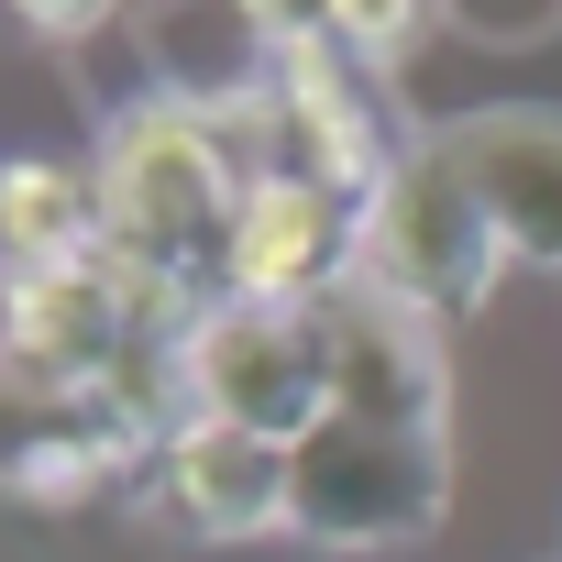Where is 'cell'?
Returning a JSON list of instances; mask_svg holds the SVG:
<instances>
[{"mask_svg":"<svg viewBox=\"0 0 562 562\" xmlns=\"http://www.w3.org/2000/svg\"><path fill=\"white\" fill-rule=\"evenodd\" d=\"M408 144H419V133L386 111V78L353 67L342 45L276 56V166H299V177H321V188H342V199H375Z\"/></svg>","mask_w":562,"mask_h":562,"instance_id":"cell-8","label":"cell"},{"mask_svg":"<svg viewBox=\"0 0 562 562\" xmlns=\"http://www.w3.org/2000/svg\"><path fill=\"white\" fill-rule=\"evenodd\" d=\"M441 507H452V430L321 408V430L288 441V529H310L321 551H397V540H430Z\"/></svg>","mask_w":562,"mask_h":562,"instance_id":"cell-2","label":"cell"},{"mask_svg":"<svg viewBox=\"0 0 562 562\" xmlns=\"http://www.w3.org/2000/svg\"><path fill=\"white\" fill-rule=\"evenodd\" d=\"M232 12L276 45V56H310V45H331V0H232Z\"/></svg>","mask_w":562,"mask_h":562,"instance_id":"cell-14","label":"cell"},{"mask_svg":"<svg viewBox=\"0 0 562 562\" xmlns=\"http://www.w3.org/2000/svg\"><path fill=\"white\" fill-rule=\"evenodd\" d=\"M321 375H331V408L353 419H408V430H452V364H441V321H419L408 299H386L375 276L331 288L321 310Z\"/></svg>","mask_w":562,"mask_h":562,"instance_id":"cell-7","label":"cell"},{"mask_svg":"<svg viewBox=\"0 0 562 562\" xmlns=\"http://www.w3.org/2000/svg\"><path fill=\"white\" fill-rule=\"evenodd\" d=\"M144 452H166L155 419H133L111 397H67L0 353V496L12 507H89L122 474H144Z\"/></svg>","mask_w":562,"mask_h":562,"instance_id":"cell-4","label":"cell"},{"mask_svg":"<svg viewBox=\"0 0 562 562\" xmlns=\"http://www.w3.org/2000/svg\"><path fill=\"white\" fill-rule=\"evenodd\" d=\"M0 12H23L34 34H89V23H111L122 0H0Z\"/></svg>","mask_w":562,"mask_h":562,"instance_id":"cell-15","label":"cell"},{"mask_svg":"<svg viewBox=\"0 0 562 562\" xmlns=\"http://www.w3.org/2000/svg\"><path fill=\"white\" fill-rule=\"evenodd\" d=\"M0 254L12 265L100 254V177H78L56 155H0Z\"/></svg>","mask_w":562,"mask_h":562,"instance_id":"cell-11","label":"cell"},{"mask_svg":"<svg viewBox=\"0 0 562 562\" xmlns=\"http://www.w3.org/2000/svg\"><path fill=\"white\" fill-rule=\"evenodd\" d=\"M430 12H441V0H331V45H342L353 67H375V78H397V67L419 56V34H430Z\"/></svg>","mask_w":562,"mask_h":562,"instance_id":"cell-12","label":"cell"},{"mask_svg":"<svg viewBox=\"0 0 562 562\" xmlns=\"http://www.w3.org/2000/svg\"><path fill=\"white\" fill-rule=\"evenodd\" d=\"M441 12L474 45H551L562 34V0H441Z\"/></svg>","mask_w":562,"mask_h":562,"instance_id":"cell-13","label":"cell"},{"mask_svg":"<svg viewBox=\"0 0 562 562\" xmlns=\"http://www.w3.org/2000/svg\"><path fill=\"white\" fill-rule=\"evenodd\" d=\"M89 177H100V243H111L122 265H144L155 288H177L199 321L232 310L243 166H232V144H221L199 111H177V100H155V89L111 100Z\"/></svg>","mask_w":562,"mask_h":562,"instance_id":"cell-1","label":"cell"},{"mask_svg":"<svg viewBox=\"0 0 562 562\" xmlns=\"http://www.w3.org/2000/svg\"><path fill=\"white\" fill-rule=\"evenodd\" d=\"M188 375V419H232V430H265V441H299L321 430L331 408V375H321V321L310 310H210L177 353Z\"/></svg>","mask_w":562,"mask_h":562,"instance_id":"cell-5","label":"cell"},{"mask_svg":"<svg viewBox=\"0 0 562 562\" xmlns=\"http://www.w3.org/2000/svg\"><path fill=\"white\" fill-rule=\"evenodd\" d=\"M364 276H375L386 299H408L419 321H474L496 299L507 243H496V221L463 188V166H452L441 133H419L386 166V188L364 199Z\"/></svg>","mask_w":562,"mask_h":562,"instance_id":"cell-3","label":"cell"},{"mask_svg":"<svg viewBox=\"0 0 562 562\" xmlns=\"http://www.w3.org/2000/svg\"><path fill=\"white\" fill-rule=\"evenodd\" d=\"M364 276V199L299 177V166H265L243 188V232H232V299L254 310H321L331 288Z\"/></svg>","mask_w":562,"mask_h":562,"instance_id":"cell-6","label":"cell"},{"mask_svg":"<svg viewBox=\"0 0 562 562\" xmlns=\"http://www.w3.org/2000/svg\"><path fill=\"white\" fill-rule=\"evenodd\" d=\"M463 188L485 199L507 265H551L562 276V111L551 100H496V111H452L441 122Z\"/></svg>","mask_w":562,"mask_h":562,"instance_id":"cell-9","label":"cell"},{"mask_svg":"<svg viewBox=\"0 0 562 562\" xmlns=\"http://www.w3.org/2000/svg\"><path fill=\"white\" fill-rule=\"evenodd\" d=\"M155 485H166V518L188 540H265V529H288V441L232 430V419H177L166 452H155Z\"/></svg>","mask_w":562,"mask_h":562,"instance_id":"cell-10","label":"cell"}]
</instances>
